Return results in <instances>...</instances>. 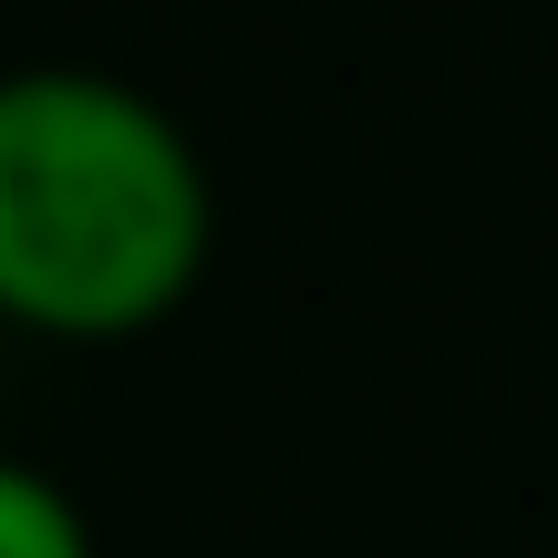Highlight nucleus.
<instances>
[{
  "label": "nucleus",
  "mask_w": 558,
  "mask_h": 558,
  "mask_svg": "<svg viewBox=\"0 0 558 558\" xmlns=\"http://www.w3.org/2000/svg\"><path fill=\"white\" fill-rule=\"evenodd\" d=\"M0 558H94V527L52 476L0 456Z\"/></svg>",
  "instance_id": "obj_2"
},
{
  "label": "nucleus",
  "mask_w": 558,
  "mask_h": 558,
  "mask_svg": "<svg viewBox=\"0 0 558 558\" xmlns=\"http://www.w3.org/2000/svg\"><path fill=\"white\" fill-rule=\"evenodd\" d=\"M218 197L156 94L83 62L0 73V320L124 341L207 269Z\"/></svg>",
  "instance_id": "obj_1"
}]
</instances>
